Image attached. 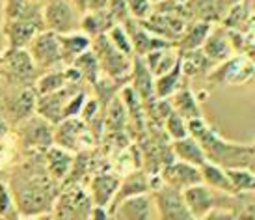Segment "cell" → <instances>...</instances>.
<instances>
[{
	"instance_id": "31",
	"label": "cell",
	"mask_w": 255,
	"mask_h": 220,
	"mask_svg": "<svg viewBox=\"0 0 255 220\" xmlns=\"http://www.w3.org/2000/svg\"><path fill=\"white\" fill-rule=\"evenodd\" d=\"M214 67V64L203 54L201 49L186 50L181 52V69H183L184 77H198V75H205Z\"/></svg>"
},
{
	"instance_id": "35",
	"label": "cell",
	"mask_w": 255,
	"mask_h": 220,
	"mask_svg": "<svg viewBox=\"0 0 255 220\" xmlns=\"http://www.w3.org/2000/svg\"><path fill=\"white\" fill-rule=\"evenodd\" d=\"M107 37H108V41L112 43L120 52H123L125 56H130V58L134 56L132 43H130V37H128L127 30H125L123 24H118V22H116L112 28L107 32Z\"/></svg>"
},
{
	"instance_id": "43",
	"label": "cell",
	"mask_w": 255,
	"mask_h": 220,
	"mask_svg": "<svg viewBox=\"0 0 255 220\" xmlns=\"http://www.w3.org/2000/svg\"><path fill=\"white\" fill-rule=\"evenodd\" d=\"M69 2H71L73 7H75L80 15L86 13V11L90 9V0H69Z\"/></svg>"
},
{
	"instance_id": "21",
	"label": "cell",
	"mask_w": 255,
	"mask_h": 220,
	"mask_svg": "<svg viewBox=\"0 0 255 220\" xmlns=\"http://www.w3.org/2000/svg\"><path fill=\"white\" fill-rule=\"evenodd\" d=\"M201 50L214 65L233 56V43L229 39V34L226 30H211L205 43L201 45Z\"/></svg>"
},
{
	"instance_id": "25",
	"label": "cell",
	"mask_w": 255,
	"mask_h": 220,
	"mask_svg": "<svg viewBox=\"0 0 255 220\" xmlns=\"http://www.w3.org/2000/svg\"><path fill=\"white\" fill-rule=\"evenodd\" d=\"M170 105H171V110L175 114H179L181 118H184L186 121L203 118V112L199 108L196 95H194V92L186 84H181V88L171 95Z\"/></svg>"
},
{
	"instance_id": "39",
	"label": "cell",
	"mask_w": 255,
	"mask_h": 220,
	"mask_svg": "<svg viewBox=\"0 0 255 220\" xmlns=\"http://www.w3.org/2000/svg\"><path fill=\"white\" fill-rule=\"evenodd\" d=\"M107 11L112 15L118 24H123L130 19V7H128L127 0H108Z\"/></svg>"
},
{
	"instance_id": "11",
	"label": "cell",
	"mask_w": 255,
	"mask_h": 220,
	"mask_svg": "<svg viewBox=\"0 0 255 220\" xmlns=\"http://www.w3.org/2000/svg\"><path fill=\"white\" fill-rule=\"evenodd\" d=\"M4 71L7 78L19 86H28L30 80L37 77L36 64L32 62L28 50L19 49V50H7L6 58H4Z\"/></svg>"
},
{
	"instance_id": "24",
	"label": "cell",
	"mask_w": 255,
	"mask_h": 220,
	"mask_svg": "<svg viewBox=\"0 0 255 220\" xmlns=\"http://www.w3.org/2000/svg\"><path fill=\"white\" fill-rule=\"evenodd\" d=\"M58 41H60V52H62V64L64 65H71L75 58L80 56L82 52H86L92 47V39L80 30L58 34Z\"/></svg>"
},
{
	"instance_id": "32",
	"label": "cell",
	"mask_w": 255,
	"mask_h": 220,
	"mask_svg": "<svg viewBox=\"0 0 255 220\" xmlns=\"http://www.w3.org/2000/svg\"><path fill=\"white\" fill-rule=\"evenodd\" d=\"M73 67H77L80 75H82V80H86L88 84H95L97 80L101 78V65H99V60L95 56V52L92 50V47L82 52L80 56H77L73 60Z\"/></svg>"
},
{
	"instance_id": "40",
	"label": "cell",
	"mask_w": 255,
	"mask_h": 220,
	"mask_svg": "<svg viewBox=\"0 0 255 220\" xmlns=\"http://www.w3.org/2000/svg\"><path fill=\"white\" fill-rule=\"evenodd\" d=\"M101 108L103 107H101V103L95 99V97H92V99L88 97L84 103V107H82V110H80V116H78V118L84 121V123H90V121L95 120V118L101 114Z\"/></svg>"
},
{
	"instance_id": "26",
	"label": "cell",
	"mask_w": 255,
	"mask_h": 220,
	"mask_svg": "<svg viewBox=\"0 0 255 220\" xmlns=\"http://www.w3.org/2000/svg\"><path fill=\"white\" fill-rule=\"evenodd\" d=\"M170 149H171L173 159L183 161V163H188V164H194V166H201V164L207 161L205 151L201 148V144H199L192 135L184 136L181 140H173Z\"/></svg>"
},
{
	"instance_id": "22",
	"label": "cell",
	"mask_w": 255,
	"mask_h": 220,
	"mask_svg": "<svg viewBox=\"0 0 255 220\" xmlns=\"http://www.w3.org/2000/svg\"><path fill=\"white\" fill-rule=\"evenodd\" d=\"M218 207L229 209L235 215V220H255V192L222 194Z\"/></svg>"
},
{
	"instance_id": "44",
	"label": "cell",
	"mask_w": 255,
	"mask_h": 220,
	"mask_svg": "<svg viewBox=\"0 0 255 220\" xmlns=\"http://www.w3.org/2000/svg\"><path fill=\"white\" fill-rule=\"evenodd\" d=\"M7 135H9V123H7V120L4 116H0V142H2Z\"/></svg>"
},
{
	"instance_id": "19",
	"label": "cell",
	"mask_w": 255,
	"mask_h": 220,
	"mask_svg": "<svg viewBox=\"0 0 255 220\" xmlns=\"http://www.w3.org/2000/svg\"><path fill=\"white\" fill-rule=\"evenodd\" d=\"M130 82L132 90L138 93V97L142 99L143 107L149 105L151 101H155V77L151 75L147 65L143 62L142 56H132V69H130Z\"/></svg>"
},
{
	"instance_id": "18",
	"label": "cell",
	"mask_w": 255,
	"mask_h": 220,
	"mask_svg": "<svg viewBox=\"0 0 255 220\" xmlns=\"http://www.w3.org/2000/svg\"><path fill=\"white\" fill-rule=\"evenodd\" d=\"M36 103H37V93L34 88L30 86H22L17 93H13L9 99L6 101V110L9 120L15 123H21L26 118L36 114Z\"/></svg>"
},
{
	"instance_id": "27",
	"label": "cell",
	"mask_w": 255,
	"mask_h": 220,
	"mask_svg": "<svg viewBox=\"0 0 255 220\" xmlns=\"http://www.w3.org/2000/svg\"><path fill=\"white\" fill-rule=\"evenodd\" d=\"M181 60V52L175 47H164V49L151 50L143 56V62L147 65V69L151 71L153 77H160L166 71H170L173 65Z\"/></svg>"
},
{
	"instance_id": "9",
	"label": "cell",
	"mask_w": 255,
	"mask_h": 220,
	"mask_svg": "<svg viewBox=\"0 0 255 220\" xmlns=\"http://www.w3.org/2000/svg\"><path fill=\"white\" fill-rule=\"evenodd\" d=\"M108 213L112 220H155L156 217L155 202L149 192L123 200Z\"/></svg>"
},
{
	"instance_id": "46",
	"label": "cell",
	"mask_w": 255,
	"mask_h": 220,
	"mask_svg": "<svg viewBox=\"0 0 255 220\" xmlns=\"http://www.w3.org/2000/svg\"><path fill=\"white\" fill-rule=\"evenodd\" d=\"M28 2H32V4H39V6L45 4V0H28Z\"/></svg>"
},
{
	"instance_id": "4",
	"label": "cell",
	"mask_w": 255,
	"mask_h": 220,
	"mask_svg": "<svg viewBox=\"0 0 255 220\" xmlns=\"http://www.w3.org/2000/svg\"><path fill=\"white\" fill-rule=\"evenodd\" d=\"M17 135L24 151H45L54 144V125L34 114L21 123H17Z\"/></svg>"
},
{
	"instance_id": "45",
	"label": "cell",
	"mask_w": 255,
	"mask_h": 220,
	"mask_svg": "<svg viewBox=\"0 0 255 220\" xmlns=\"http://www.w3.org/2000/svg\"><path fill=\"white\" fill-rule=\"evenodd\" d=\"M246 170L254 172V174H255V153H254V157H252V163H250V166L246 168Z\"/></svg>"
},
{
	"instance_id": "38",
	"label": "cell",
	"mask_w": 255,
	"mask_h": 220,
	"mask_svg": "<svg viewBox=\"0 0 255 220\" xmlns=\"http://www.w3.org/2000/svg\"><path fill=\"white\" fill-rule=\"evenodd\" d=\"M86 99H88L86 90H82V88L77 90V92L67 99V103H65L62 118H64V120H67V118H78V116H80V110H82V107H84Z\"/></svg>"
},
{
	"instance_id": "13",
	"label": "cell",
	"mask_w": 255,
	"mask_h": 220,
	"mask_svg": "<svg viewBox=\"0 0 255 220\" xmlns=\"http://www.w3.org/2000/svg\"><path fill=\"white\" fill-rule=\"evenodd\" d=\"M183 200L186 204V209L190 211V215L196 220H199L201 217H205L213 207H218V198L220 192L213 191L211 187H207L205 183L192 185L188 189L181 191Z\"/></svg>"
},
{
	"instance_id": "1",
	"label": "cell",
	"mask_w": 255,
	"mask_h": 220,
	"mask_svg": "<svg viewBox=\"0 0 255 220\" xmlns=\"http://www.w3.org/2000/svg\"><path fill=\"white\" fill-rule=\"evenodd\" d=\"M28 157L17 164L11 176L9 191L13 196L19 217H41L50 215L62 185L50 178L45 164L43 151H26Z\"/></svg>"
},
{
	"instance_id": "33",
	"label": "cell",
	"mask_w": 255,
	"mask_h": 220,
	"mask_svg": "<svg viewBox=\"0 0 255 220\" xmlns=\"http://www.w3.org/2000/svg\"><path fill=\"white\" fill-rule=\"evenodd\" d=\"M67 86L64 75V67L62 69H47L45 73L37 75L36 82H34V90L37 95H47V93H54Z\"/></svg>"
},
{
	"instance_id": "5",
	"label": "cell",
	"mask_w": 255,
	"mask_h": 220,
	"mask_svg": "<svg viewBox=\"0 0 255 220\" xmlns=\"http://www.w3.org/2000/svg\"><path fill=\"white\" fill-rule=\"evenodd\" d=\"M80 13L69 0H45L43 4V26L45 30L67 34L78 30Z\"/></svg>"
},
{
	"instance_id": "14",
	"label": "cell",
	"mask_w": 255,
	"mask_h": 220,
	"mask_svg": "<svg viewBox=\"0 0 255 220\" xmlns=\"http://www.w3.org/2000/svg\"><path fill=\"white\" fill-rule=\"evenodd\" d=\"M45 30L41 24L26 19H13V21H4V36L7 39V50L26 49L28 43L34 37Z\"/></svg>"
},
{
	"instance_id": "16",
	"label": "cell",
	"mask_w": 255,
	"mask_h": 220,
	"mask_svg": "<svg viewBox=\"0 0 255 220\" xmlns=\"http://www.w3.org/2000/svg\"><path fill=\"white\" fill-rule=\"evenodd\" d=\"M73 161H75V153L73 151H67V149L60 148V146H50L43 151V164H45V170L50 178L58 181L62 185L67 174L71 170Z\"/></svg>"
},
{
	"instance_id": "8",
	"label": "cell",
	"mask_w": 255,
	"mask_h": 220,
	"mask_svg": "<svg viewBox=\"0 0 255 220\" xmlns=\"http://www.w3.org/2000/svg\"><path fill=\"white\" fill-rule=\"evenodd\" d=\"M156 220H196L186 209L181 191H175L168 185H160L153 191Z\"/></svg>"
},
{
	"instance_id": "6",
	"label": "cell",
	"mask_w": 255,
	"mask_h": 220,
	"mask_svg": "<svg viewBox=\"0 0 255 220\" xmlns=\"http://www.w3.org/2000/svg\"><path fill=\"white\" fill-rule=\"evenodd\" d=\"M92 144V129L80 118H67L54 125V146L78 153Z\"/></svg>"
},
{
	"instance_id": "15",
	"label": "cell",
	"mask_w": 255,
	"mask_h": 220,
	"mask_svg": "<svg viewBox=\"0 0 255 220\" xmlns=\"http://www.w3.org/2000/svg\"><path fill=\"white\" fill-rule=\"evenodd\" d=\"M252 75V64L246 58L231 56L216 64L214 69L209 71V80L211 82H244Z\"/></svg>"
},
{
	"instance_id": "49",
	"label": "cell",
	"mask_w": 255,
	"mask_h": 220,
	"mask_svg": "<svg viewBox=\"0 0 255 220\" xmlns=\"http://www.w3.org/2000/svg\"><path fill=\"white\" fill-rule=\"evenodd\" d=\"M254 146H255V140H254Z\"/></svg>"
},
{
	"instance_id": "28",
	"label": "cell",
	"mask_w": 255,
	"mask_h": 220,
	"mask_svg": "<svg viewBox=\"0 0 255 220\" xmlns=\"http://www.w3.org/2000/svg\"><path fill=\"white\" fill-rule=\"evenodd\" d=\"M199 172H201V183L211 187L213 191L224 192V194H235L231 179L227 176V170L222 168L220 164L205 161V163L199 166Z\"/></svg>"
},
{
	"instance_id": "10",
	"label": "cell",
	"mask_w": 255,
	"mask_h": 220,
	"mask_svg": "<svg viewBox=\"0 0 255 220\" xmlns=\"http://www.w3.org/2000/svg\"><path fill=\"white\" fill-rule=\"evenodd\" d=\"M160 179H162L164 185H168L175 191H184L192 185L201 183V172H199V166L173 159V161L162 166Z\"/></svg>"
},
{
	"instance_id": "29",
	"label": "cell",
	"mask_w": 255,
	"mask_h": 220,
	"mask_svg": "<svg viewBox=\"0 0 255 220\" xmlns=\"http://www.w3.org/2000/svg\"><path fill=\"white\" fill-rule=\"evenodd\" d=\"M213 30V24L209 21H196L190 24L177 39V50L179 52H186V50L201 49V45L205 43L209 32Z\"/></svg>"
},
{
	"instance_id": "20",
	"label": "cell",
	"mask_w": 255,
	"mask_h": 220,
	"mask_svg": "<svg viewBox=\"0 0 255 220\" xmlns=\"http://www.w3.org/2000/svg\"><path fill=\"white\" fill-rule=\"evenodd\" d=\"M145 192H151V181H149V176L142 170H136L127 174L125 178L120 181V187L116 191V196L110 202L108 206V211L114 209L120 202L127 198H132V196H138V194H145Z\"/></svg>"
},
{
	"instance_id": "3",
	"label": "cell",
	"mask_w": 255,
	"mask_h": 220,
	"mask_svg": "<svg viewBox=\"0 0 255 220\" xmlns=\"http://www.w3.org/2000/svg\"><path fill=\"white\" fill-rule=\"evenodd\" d=\"M92 207L93 204L84 187L69 185L62 187L50 215L52 220H90Z\"/></svg>"
},
{
	"instance_id": "37",
	"label": "cell",
	"mask_w": 255,
	"mask_h": 220,
	"mask_svg": "<svg viewBox=\"0 0 255 220\" xmlns=\"http://www.w3.org/2000/svg\"><path fill=\"white\" fill-rule=\"evenodd\" d=\"M0 219H9V220H17L19 219V213L15 209V202L13 196H11V191L6 183L0 181Z\"/></svg>"
},
{
	"instance_id": "42",
	"label": "cell",
	"mask_w": 255,
	"mask_h": 220,
	"mask_svg": "<svg viewBox=\"0 0 255 220\" xmlns=\"http://www.w3.org/2000/svg\"><path fill=\"white\" fill-rule=\"evenodd\" d=\"M90 220H112V217L108 213V207L93 206L92 213H90Z\"/></svg>"
},
{
	"instance_id": "36",
	"label": "cell",
	"mask_w": 255,
	"mask_h": 220,
	"mask_svg": "<svg viewBox=\"0 0 255 220\" xmlns=\"http://www.w3.org/2000/svg\"><path fill=\"white\" fill-rule=\"evenodd\" d=\"M164 131H166V135L170 136V140H181L184 136H188V121L181 118L179 114L175 112H170L166 118H164Z\"/></svg>"
},
{
	"instance_id": "7",
	"label": "cell",
	"mask_w": 255,
	"mask_h": 220,
	"mask_svg": "<svg viewBox=\"0 0 255 220\" xmlns=\"http://www.w3.org/2000/svg\"><path fill=\"white\" fill-rule=\"evenodd\" d=\"M28 50L32 62L36 64L37 69H54L56 65L62 64V52H60V41H58L56 32L41 30L32 41L28 43Z\"/></svg>"
},
{
	"instance_id": "48",
	"label": "cell",
	"mask_w": 255,
	"mask_h": 220,
	"mask_svg": "<svg viewBox=\"0 0 255 220\" xmlns=\"http://www.w3.org/2000/svg\"><path fill=\"white\" fill-rule=\"evenodd\" d=\"M0 220H9V219H0Z\"/></svg>"
},
{
	"instance_id": "23",
	"label": "cell",
	"mask_w": 255,
	"mask_h": 220,
	"mask_svg": "<svg viewBox=\"0 0 255 220\" xmlns=\"http://www.w3.org/2000/svg\"><path fill=\"white\" fill-rule=\"evenodd\" d=\"M114 24H116V21H114L112 15L107 11V7H103V9H88L86 13L80 15L78 30L84 32L90 39H93V37L101 36V34H107Z\"/></svg>"
},
{
	"instance_id": "47",
	"label": "cell",
	"mask_w": 255,
	"mask_h": 220,
	"mask_svg": "<svg viewBox=\"0 0 255 220\" xmlns=\"http://www.w3.org/2000/svg\"><path fill=\"white\" fill-rule=\"evenodd\" d=\"M220 2H226V4H235L237 0H220Z\"/></svg>"
},
{
	"instance_id": "12",
	"label": "cell",
	"mask_w": 255,
	"mask_h": 220,
	"mask_svg": "<svg viewBox=\"0 0 255 220\" xmlns=\"http://www.w3.org/2000/svg\"><path fill=\"white\" fill-rule=\"evenodd\" d=\"M80 90V84H67L64 86L62 90H58L54 93H47V95H37V103H36V114L41 116L45 120L52 123V125H58L60 121L64 120L62 118V112H64V107L67 99L71 97L73 93Z\"/></svg>"
},
{
	"instance_id": "34",
	"label": "cell",
	"mask_w": 255,
	"mask_h": 220,
	"mask_svg": "<svg viewBox=\"0 0 255 220\" xmlns=\"http://www.w3.org/2000/svg\"><path fill=\"white\" fill-rule=\"evenodd\" d=\"M231 179L235 194L237 192H255V174L246 168H226Z\"/></svg>"
},
{
	"instance_id": "2",
	"label": "cell",
	"mask_w": 255,
	"mask_h": 220,
	"mask_svg": "<svg viewBox=\"0 0 255 220\" xmlns=\"http://www.w3.org/2000/svg\"><path fill=\"white\" fill-rule=\"evenodd\" d=\"M92 50L99 60L101 73L108 78H114L118 82H125L130 78V69H132V58L125 56L123 52L114 47L108 41L107 34L93 37L92 39Z\"/></svg>"
},
{
	"instance_id": "17",
	"label": "cell",
	"mask_w": 255,
	"mask_h": 220,
	"mask_svg": "<svg viewBox=\"0 0 255 220\" xmlns=\"http://www.w3.org/2000/svg\"><path fill=\"white\" fill-rule=\"evenodd\" d=\"M121 179L116 176V174H110V172H103V174H95L88 185V194H90V200H92L93 206H101V207H108L110 202L116 196V191L120 187Z\"/></svg>"
},
{
	"instance_id": "41",
	"label": "cell",
	"mask_w": 255,
	"mask_h": 220,
	"mask_svg": "<svg viewBox=\"0 0 255 220\" xmlns=\"http://www.w3.org/2000/svg\"><path fill=\"white\" fill-rule=\"evenodd\" d=\"M199 220H235V215L229 209H224V207H213L205 217H201Z\"/></svg>"
},
{
	"instance_id": "30",
	"label": "cell",
	"mask_w": 255,
	"mask_h": 220,
	"mask_svg": "<svg viewBox=\"0 0 255 220\" xmlns=\"http://www.w3.org/2000/svg\"><path fill=\"white\" fill-rule=\"evenodd\" d=\"M184 80L183 69H181V60L166 71L160 77H155V97L156 99H170L173 93L177 92Z\"/></svg>"
}]
</instances>
